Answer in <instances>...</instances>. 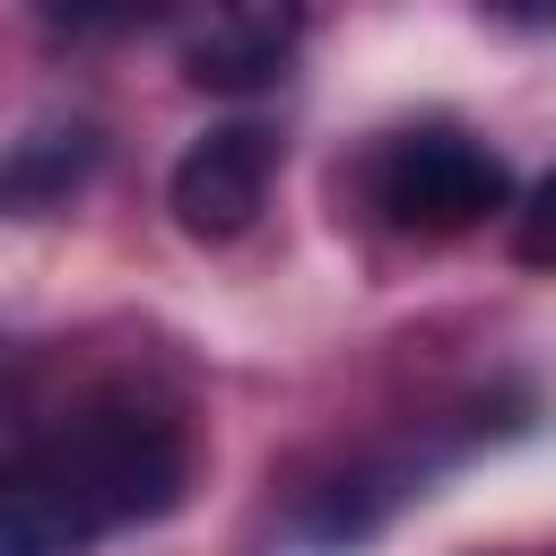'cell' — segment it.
<instances>
[{
    "label": "cell",
    "instance_id": "obj_7",
    "mask_svg": "<svg viewBox=\"0 0 556 556\" xmlns=\"http://www.w3.org/2000/svg\"><path fill=\"white\" fill-rule=\"evenodd\" d=\"M513 261L521 269H556V165L530 182V200L513 208Z\"/></svg>",
    "mask_w": 556,
    "mask_h": 556
},
{
    "label": "cell",
    "instance_id": "obj_6",
    "mask_svg": "<svg viewBox=\"0 0 556 556\" xmlns=\"http://www.w3.org/2000/svg\"><path fill=\"white\" fill-rule=\"evenodd\" d=\"M174 0H35V17L61 35V43H122L139 26H156Z\"/></svg>",
    "mask_w": 556,
    "mask_h": 556
},
{
    "label": "cell",
    "instance_id": "obj_1",
    "mask_svg": "<svg viewBox=\"0 0 556 556\" xmlns=\"http://www.w3.org/2000/svg\"><path fill=\"white\" fill-rule=\"evenodd\" d=\"M182 478L191 443L165 408L96 400L0 469V556H87L104 530L174 513Z\"/></svg>",
    "mask_w": 556,
    "mask_h": 556
},
{
    "label": "cell",
    "instance_id": "obj_4",
    "mask_svg": "<svg viewBox=\"0 0 556 556\" xmlns=\"http://www.w3.org/2000/svg\"><path fill=\"white\" fill-rule=\"evenodd\" d=\"M295 35H304V0H208L182 43V70L217 96H252L287 70Z\"/></svg>",
    "mask_w": 556,
    "mask_h": 556
},
{
    "label": "cell",
    "instance_id": "obj_8",
    "mask_svg": "<svg viewBox=\"0 0 556 556\" xmlns=\"http://www.w3.org/2000/svg\"><path fill=\"white\" fill-rule=\"evenodd\" d=\"M504 26H556V0H486Z\"/></svg>",
    "mask_w": 556,
    "mask_h": 556
},
{
    "label": "cell",
    "instance_id": "obj_5",
    "mask_svg": "<svg viewBox=\"0 0 556 556\" xmlns=\"http://www.w3.org/2000/svg\"><path fill=\"white\" fill-rule=\"evenodd\" d=\"M96 156H104V139H96L87 122H43V130H26V139L0 156V217H43V208H61V200L96 174Z\"/></svg>",
    "mask_w": 556,
    "mask_h": 556
},
{
    "label": "cell",
    "instance_id": "obj_2",
    "mask_svg": "<svg viewBox=\"0 0 556 556\" xmlns=\"http://www.w3.org/2000/svg\"><path fill=\"white\" fill-rule=\"evenodd\" d=\"M374 200L400 235H426V243H452L469 226H486L504 200H513V174L504 156L460 130V122H417L400 139H382L374 156Z\"/></svg>",
    "mask_w": 556,
    "mask_h": 556
},
{
    "label": "cell",
    "instance_id": "obj_3",
    "mask_svg": "<svg viewBox=\"0 0 556 556\" xmlns=\"http://www.w3.org/2000/svg\"><path fill=\"white\" fill-rule=\"evenodd\" d=\"M269 174H278V139H269L261 122H217V130H200V139L174 156V182H165L182 235H200V243H235V235L261 217Z\"/></svg>",
    "mask_w": 556,
    "mask_h": 556
}]
</instances>
